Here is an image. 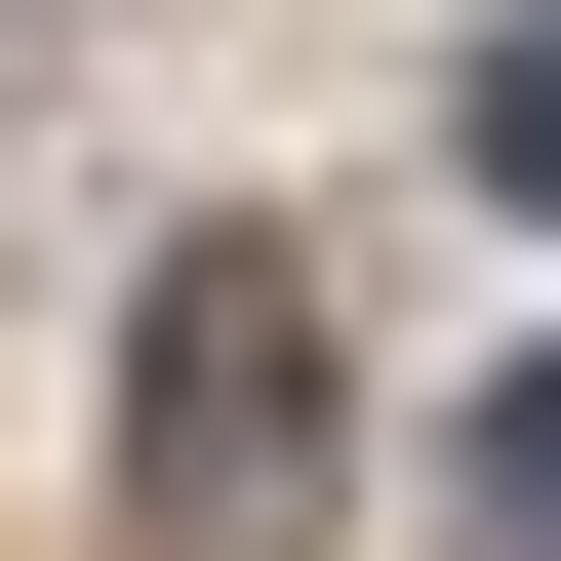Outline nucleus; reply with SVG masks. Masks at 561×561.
<instances>
[{"instance_id":"nucleus-1","label":"nucleus","mask_w":561,"mask_h":561,"mask_svg":"<svg viewBox=\"0 0 561 561\" xmlns=\"http://www.w3.org/2000/svg\"><path fill=\"white\" fill-rule=\"evenodd\" d=\"M121 522H161V561L321 522V280H280V241H161V401H121Z\"/></svg>"},{"instance_id":"nucleus-2","label":"nucleus","mask_w":561,"mask_h":561,"mask_svg":"<svg viewBox=\"0 0 561 561\" xmlns=\"http://www.w3.org/2000/svg\"><path fill=\"white\" fill-rule=\"evenodd\" d=\"M481 561H561V362H522V401H481Z\"/></svg>"},{"instance_id":"nucleus-3","label":"nucleus","mask_w":561,"mask_h":561,"mask_svg":"<svg viewBox=\"0 0 561 561\" xmlns=\"http://www.w3.org/2000/svg\"><path fill=\"white\" fill-rule=\"evenodd\" d=\"M481 161H522V201H561V41H481Z\"/></svg>"}]
</instances>
